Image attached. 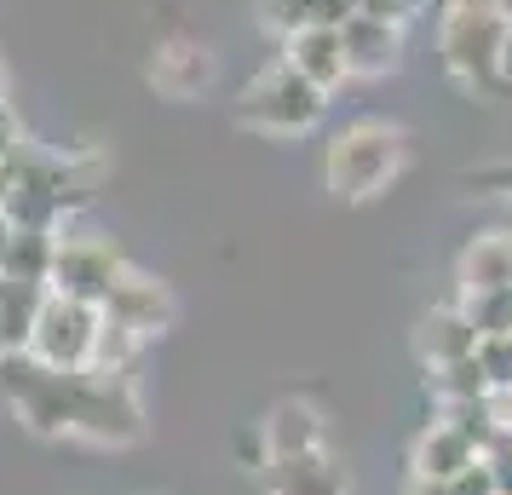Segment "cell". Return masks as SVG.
Wrapping results in <instances>:
<instances>
[{
    "instance_id": "1",
    "label": "cell",
    "mask_w": 512,
    "mask_h": 495,
    "mask_svg": "<svg viewBox=\"0 0 512 495\" xmlns=\"http://www.w3.org/2000/svg\"><path fill=\"white\" fill-rule=\"evenodd\" d=\"M409 162V133L392 121H351L323 150V185L340 202H374Z\"/></svg>"
},
{
    "instance_id": "2",
    "label": "cell",
    "mask_w": 512,
    "mask_h": 495,
    "mask_svg": "<svg viewBox=\"0 0 512 495\" xmlns=\"http://www.w3.org/2000/svg\"><path fill=\"white\" fill-rule=\"evenodd\" d=\"M512 12H443V70L466 98L507 93Z\"/></svg>"
},
{
    "instance_id": "3",
    "label": "cell",
    "mask_w": 512,
    "mask_h": 495,
    "mask_svg": "<svg viewBox=\"0 0 512 495\" xmlns=\"http://www.w3.org/2000/svg\"><path fill=\"white\" fill-rule=\"evenodd\" d=\"M81 375L87 369H47L29 352L0 357V392L18 409V421L41 438H75V421H81Z\"/></svg>"
},
{
    "instance_id": "4",
    "label": "cell",
    "mask_w": 512,
    "mask_h": 495,
    "mask_svg": "<svg viewBox=\"0 0 512 495\" xmlns=\"http://www.w3.org/2000/svg\"><path fill=\"white\" fill-rule=\"evenodd\" d=\"M323 116H328V93L311 87L305 75H294L282 58L271 70H259L254 81L236 93V121L254 127V133H265V139H300V133H311Z\"/></svg>"
},
{
    "instance_id": "5",
    "label": "cell",
    "mask_w": 512,
    "mask_h": 495,
    "mask_svg": "<svg viewBox=\"0 0 512 495\" xmlns=\"http://www.w3.org/2000/svg\"><path fill=\"white\" fill-rule=\"evenodd\" d=\"M98 329H104V311L87 306V300H70V294H47L41 306V323L29 334V357L47 363V369H93L98 352Z\"/></svg>"
},
{
    "instance_id": "6",
    "label": "cell",
    "mask_w": 512,
    "mask_h": 495,
    "mask_svg": "<svg viewBox=\"0 0 512 495\" xmlns=\"http://www.w3.org/2000/svg\"><path fill=\"white\" fill-rule=\"evenodd\" d=\"M75 438L87 444H139L144 438V403L133 375H110V369H87L81 375V421Z\"/></svg>"
},
{
    "instance_id": "7",
    "label": "cell",
    "mask_w": 512,
    "mask_h": 495,
    "mask_svg": "<svg viewBox=\"0 0 512 495\" xmlns=\"http://www.w3.org/2000/svg\"><path fill=\"white\" fill-rule=\"evenodd\" d=\"M133 265L110 236H64L58 231V260H52V294H70L87 306H104V294L127 277Z\"/></svg>"
},
{
    "instance_id": "8",
    "label": "cell",
    "mask_w": 512,
    "mask_h": 495,
    "mask_svg": "<svg viewBox=\"0 0 512 495\" xmlns=\"http://www.w3.org/2000/svg\"><path fill=\"white\" fill-rule=\"evenodd\" d=\"M104 323H116V329H127V334H139V340H156V334L173 323V294H167L156 277H144V271H127L110 294H104Z\"/></svg>"
},
{
    "instance_id": "9",
    "label": "cell",
    "mask_w": 512,
    "mask_h": 495,
    "mask_svg": "<svg viewBox=\"0 0 512 495\" xmlns=\"http://www.w3.org/2000/svg\"><path fill=\"white\" fill-rule=\"evenodd\" d=\"M484 449L472 444V432L466 426H455L449 415H438V421L420 426L415 449H409V478H432V484H449L461 467H472Z\"/></svg>"
},
{
    "instance_id": "10",
    "label": "cell",
    "mask_w": 512,
    "mask_h": 495,
    "mask_svg": "<svg viewBox=\"0 0 512 495\" xmlns=\"http://www.w3.org/2000/svg\"><path fill=\"white\" fill-rule=\"evenodd\" d=\"M259 484H265V495H346V472L334 467L328 449H317V455H271L259 467Z\"/></svg>"
},
{
    "instance_id": "11",
    "label": "cell",
    "mask_w": 512,
    "mask_h": 495,
    "mask_svg": "<svg viewBox=\"0 0 512 495\" xmlns=\"http://www.w3.org/2000/svg\"><path fill=\"white\" fill-rule=\"evenodd\" d=\"M282 64L294 75H305L311 87H323V93H334L340 81H351L346 52H340V29H323V24L288 35V41H282Z\"/></svg>"
},
{
    "instance_id": "12",
    "label": "cell",
    "mask_w": 512,
    "mask_h": 495,
    "mask_svg": "<svg viewBox=\"0 0 512 495\" xmlns=\"http://www.w3.org/2000/svg\"><path fill=\"white\" fill-rule=\"evenodd\" d=\"M150 81L162 87L167 98H196L213 81V52L190 35H173V41H156V58H150Z\"/></svg>"
},
{
    "instance_id": "13",
    "label": "cell",
    "mask_w": 512,
    "mask_h": 495,
    "mask_svg": "<svg viewBox=\"0 0 512 495\" xmlns=\"http://www.w3.org/2000/svg\"><path fill=\"white\" fill-rule=\"evenodd\" d=\"M259 432H265V449L271 455H317V449H328V421L317 403L305 398H282L265 421H259Z\"/></svg>"
},
{
    "instance_id": "14",
    "label": "cell",
    "mask_w": 512,
    "mask_h": 495,
    "mask_svg": "<svg viewBox=\"0 0 512 495\" xmlns=\"http://www.w3.org/2000/svg\"><path fill=\"white\" fill-rule=\"evenodd\" d=\"M455 283L461 294H495L512 288V231H478L455 260Z\"/></svg>"
},
{
    "instance_id": "15",
    "label": "cell",
    "mask_w": 512,
    "mask_h": 495,
    "mask_svg": "<svg viewBox=\"0 0 512 495\" xmlns=\"http://www.w3.org/2000/svg\"><path fill=\"white\" fill-rule=\"evenodd\" d=\"M340 52H346V70L351 75H392L403 64V29L392 24H374V18H351L340 29Z\"/></svg>"
},
{
    "instance_id": "16",
    "label": "cell",
    "mask_w": 512,
    "mask_h": 495,
    "mask_svg": "<svg viewBox=\"0 0 512 495\" xmlns=\"http://www.w3.org/2000/svg\"><path fill=\"white\" fill-rule=\"evenodd\" d=\"M47 283H24V277H0V357L29 352V334L41 323L47 306Z\"/></svg>"
},
{
    "instance_id": "17",
    "label": "cell",
    "mask_w": 512,
    "mask_h": 495,
    "mask_svg": "<svg viewBox=\"0 0 512 495\" xmlns=\"http://www.w3.org/2000/svg\"><path fill=\"white\" fill-rule=\"evenodd\" d=\"M478 352V329L466 323L461 306H438L426 323H420V357L432 363V369H449V363H466V357Z\"/></svg>"
},
{
    "instance_id": "18",
    "label": "cell",
    "mask_w": 512,
    "mask_h": 495,
    "mask_svg": "<svg viewBox=\"0 0 512 495\" xmlns=\"http://www.w3.org/2000/svg\"><path fill=\"white\" fill-rule=\"evenodd\" d=\"M52 260H58V231H12L6 277H24V283L52 288Z\"/></svg>"
},
{
    "instance_id": "19",
    "label": "cell",
    "mask_w": 512,
    "mask_h": 495,
    "mask_svg": "<svg viewBox=\"0 0 512 495\" xmlns=\"http://www.w3.org/2000/svg\"><path fill=\"white\" fill-rule=\"evenodd\" d=\"M466 323L484 334H512V288H495V294H461Z\"/></svg>"
},
{
    "instance_id": "20",
    "label": "cell",
    "mask_w": 512,
    "mask_h": 495,
    "mask_svg": "<svg viewBox=\"0 0 512 495\" xmlns=\"http://www.w3.org/2000/svg\"><path fill=\"white\" fill-rule=\"evenodd\" d=\"M472 363H478V375H484L489 392H512V334H484Z\"/></svg>"
},
{
    "instance_id": "21",
    "label": "cell",
    "mask_w": 512,
    "mask_h": 495,
    "mask_svg": "<svg viewBox=\"0 0 512 495\" xmlns=\"http://www.w3.org/2000/svg\"><path fill=\"white\" fill-rule=\"evenodd\" d=\"M259 24L288 41V35L317 24V0H259Z\"/></svg>"
},
{
    "instance_id": "22",
    "label": "cell",
    "mask_w": 512,
    "mask_h": 495,
    "mask_svg": "<svg viewBox=\"0 0 512 495\" xmlns=\"http://www.w3.org/2000/svg\"><path fill=\"white\" fill-rule=\"evenodd\" d=\"M420 6H426V0H357V12H363V18L392 24V29H409L420 18Z\"/></svg>"
},
{
    "instance_id": "23",
    "label": "cell",
    "mask_w": 512,
    "mask_h": 495,
    "mask_svg": "<svg viewBox=\"0 0 512 495\" xmlns=\"http://www.w3.org/2000/svg\"><path fill=\"white\" fill-rule=\"evenodd\" d=\"M449 495H501L495 490V467H489V455H478L472 467H461L449 478Z\"/></svg>"
},
{
    "instance_id": "24",
    "label": "cell",
    "mask_w": 512,
    "mask_h": 495,
    "mask_svg": "<svg viewBox=\"0 0 512 495\" xmlns=\"http://www.w3.org/2000/svg\"><path fill=\"white\" fill-rule=\"evenodd\" d=\"M357 18V0H317V24L323 29H346Z\"/></svg>"
},
{
    "instance_id": "25",
    "label": "cell",
    "mask_w": 512,
    "mask_h": 495,
    "mask_svg": "<svg viewBox=\"0 0 512 495\" xmlns=\"http://www.w3.org/2000/svg\"><path fill=\"white\" fill-rule=\"evenodd\" d=\"M489 467H495V490L512 495V438H501V444L489 449Z\"/></svg>"
},
{
    "instance_id": "26",
    "label": "cell",
    "mask_w": 512,
    "mask_h": 495,
    "mask_svg": "<svg viewBox=\"0 0 512 495\" xmlns=\"http://www.w3.org/2000/svg\"><path fill=\"white\" fill-rule=\"evenodd\" d=\"M236 455L242 461H254V472L271 461V449H265V432H236Z\"/></svg>"
},
{
    "instance_id": "27",
    "label": "cell",
    "mask_w": 512,
    "mask_h": 495,
    "mask_svg": "<svg viewBox=\"0 0 512 495\" xmlns=\"http://www.w3.org/2000/svg\"><path fill=\"white\" fill-rule=\"evenodd\" d=\"M24 144V127H18V116H12V104H0V156H12Z\"/></svg>"
},
{
    "instance_id": "28",
    "label": "cell",
    "mask_w": 512,
    "mask_h": 495,
    "mask_svg": "<svg viewBox=\"0 0 512 495\" xmlns=\"http://www.w3.org/2000/svg\"><path fill=\"white\" fill-rule=\"evenodd\" d=\"M449 12H512V0H449Z\"/></svg>"
},
{
    "instance_id": "29",
    "label": "cell",
    "mask_w": 512,
    "mask_h": 495,
    "mask_svg": "<svg viewBox=\"0 0 512 495\" xmlns=\"http://www.w3.org/2000/svg\"><path fill=\"white\" fill-rule=\"evenodd\" d=\"M409 495H449V484H432V478H409Z\"/></svg>"
},
{
    "instance_id": "30",
    "label": "cell",
    "mask_w": 512,
    "mask_h": 495,
    "mask_svg": "<svg viewBox=\"0 0 512 495\" xmlns=\"http://www.w3.org/2000/svg\"><path fill=\"white\" fill-rule=\"evenodd\" d=\"M6 248H12V225H6V213H0V277H6Z\"/></svg>"
},
{
    "instance_id": "31",
    "label": "cell",
    "mask_w": 512,
    "mask_h": 495,
    "mask_svg": "<svg viewBox=\"0 0 512 495\" xmlns=\"http://www.w3.org/2000/svg\"><path fill=\"white\" fill-rule=\"evenodd\" d=\"M495 179H501V185H512V167H501V173H495Z\"/></svg>"
},
{
    "instance_id": "32",
    "label": "cell",
    "mask_w": 512,
    "mask_h": 495,
    "mask_svg": "<svg viewBox=\"0 0 512 495\" xmlns=\"http://www.w3.org/2000/svg\"><path fill=\"white\" fill-rule=\"evenodd\" d=\"M0 104H6V75H0Z\"/></svg>"
}]
</instances>
